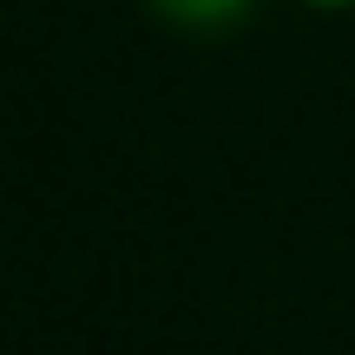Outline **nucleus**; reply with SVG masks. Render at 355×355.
<instances>
[{"instance_id": "obj_1", "label": "nucleus", "mask_w": 355, "mask_h": 355, "mask_svg": "<svg viewBox=\"0 0 355 355\" xmlns=\"http://www.w3.org/2000/svg\"><path fill=\"white\" fill-rule=\"evenodd\" d=\"M165 20H184V26H217V20H237L250 0H152Z\"/></svg>"}, {"instance_id": "obj_2", "label": "nucleus", "mask_w": 355, "mask_h": 355, "mask_svg": "<svg viewBox=\"0 0 355 355\" xmlns=\"http://www.w3.org/2000/svg\"><path fill=\"white\" fill-rule=\"evenodd\" d=\"M303 7H355V0H303Z\"/></svg>"}]
</instances>
